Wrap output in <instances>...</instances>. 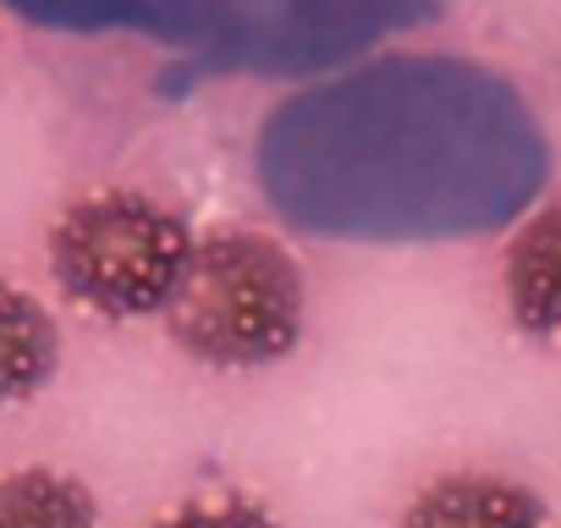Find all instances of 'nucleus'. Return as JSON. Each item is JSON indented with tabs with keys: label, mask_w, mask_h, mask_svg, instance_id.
Wrapping results in <instances>:
<instances>
[{
	"label": "nucleus",
	"mask_w": 561,
	"mask_h": 528,
	"mask_svg": "<svg viewBox=\"0 0 561 528\" xmlns=\"http://www.w3.org/2000/svg\"><path fill=\"white\" fill-rule=\"evenodd\" d=\"M402 528H545V506L517 479L446 473L408 501Z\"/></svg>",
	"instance_id": "5"
},
{
	"label": "nucleus",
	"mask_w": 561,
	"mask_h": 528,
	"mask_svg": "<svg viewBox=\"0 0 561 528\" xmlns=\"http://www.w3.org/2000/svg\"><path fill=\"white\" fill-rule=\"evenodd\" d=\"M193 231L149 193L105 187L72 198L45 237L56 287L100 320L165 314L193 264Z\"/></svg>",
	"instance_id": "3"
},
{
	"label": "nucleus",
	"mask_w": 561,
	"mask_h": 528,
	"mask_svg": "<svg viewBox=\"0 0 561 528\" xmlns=\"http://www.w3.org/2000/svg\"><path fill=\"white\" fill-rule=\"evenodd\" d=\"M171 342L215 369L280 364L304 342L298 259L264 231H215L193 248L182 292L165 309Z\"/></svg>",
	"instance_id": "2"
},
{
	"label": "nucleus",
	"mask_w": 561,
	"mask_h": 528,
	"mask_svg": "<svg viewBox=\"0 0 561 528\" xmlns=\"http://www.w3.org/2000/svg\"><path fill=\"white\" fill-rule=\"evenodd\" d=\"M149 528H280V523L248 495H204V501H182Z\"/></svg>",
	"instance_id": "9"
},
{
	"label": "nucleus",
	"mask_w": 561,
	"mask_h": 528,
	"mask_svg": "<svg viewBox=\"0 0 561 528\" xmlns=\"http://www.w3.org/2000/svg\"><path fill=\"white\" fill-rule=\"evenodd\" d=\"M0 528H100V501L78 473L12 468L0 473Z\"/></svg>",
	"instance_id": "8"
},
{
	"label": "nucleus",
	"mask_w": 561,
	"mask_h": 528,
	"mask_svg": "<svg viewBox=\"0 0 561 528\" xmlns=\"http://www.w3.org/2000/svg\"><path fill=\"white\" fill-rule=\"evenodd\" d=\"M264 198L314 237L440 242L517 220L550 176L528 100L457 56H391L280 100L253 149Z\"/></svg>",
	"instance_id": "1"
},
{
	"label": "nucleus",
	"mask_w": 561,
	"mask_h": 528,
	"mask_svg": "<svg viewBox=\"0 0 561 528\" xmlns=\"http://www.w3.org/2000/svg\"><path fill=\"white\" fill-rule=\"evenodd\" d=\"M56 369H61L56 314L18 282H0V408L34 402L56 380Z\"/></svg>",
	"instance_id": "7"
},
{
	"label": "nucleus",
	"mask_w": 561,
	"mask_h": 528,
	"mask_svg": "<svg viewBox=\"0 0 561 528\" xmlns=\"http://www.w3.org/2000/svg\"><path fill=\"white\" fill-rule=\"evenodd\" d=\"M501 287L517 331L561 342V198L523 220V231L506 248Z\"/></svg>",
	"instance_id": "6"
},
{
	"label": "nucleus",
	"mask_w": 561,
	"mask_h": 528,
	"mask_svg": "<svg viewBox=\"0 0 561 528\" xmlns=\"http://www.w3.org/2000/svg\"><path fill=\"white\" fill-rule=\"evenodd\" d=\"M435 0H182L187 34L242 72H304L342 61L424 18Z\"/></svg>",
	"instance_id": "4"
}]
</instances>
